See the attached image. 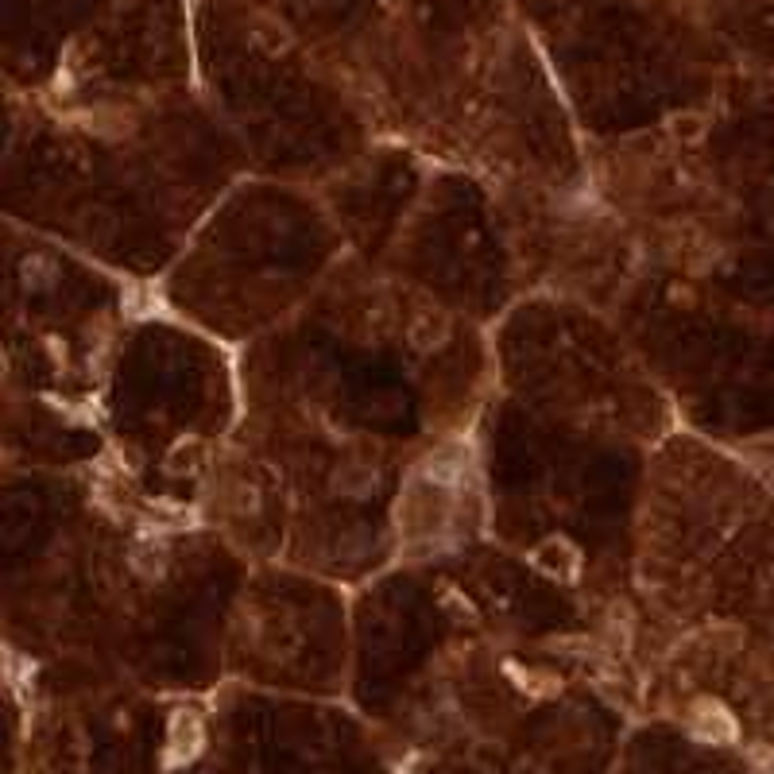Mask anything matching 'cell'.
Wrapping results in <instances>:
<instances>
[{
    "label": "cell",
    "mask_w": 774,
    "mask_h": 774,
    "mask_svg": "<svg viewBox=\"0 0 774 774\" xmlns=\"http://www.w3.org/2000/svg\"><path fill=\"white\" fill-rule=\"evenodd\" d=\"M693 728H697V736H701V740H713V744H728V740H736V724H732V716L724 713L720 705H713V701H701V705L693 709Z\"/></svg>",
    "instance_id": "obj_3"
},
{
    "label": "cell",
    "mask_w": 774,
    "mask_h": 774,
    "mask_svg": "<svg viewBox=\"0 0 774 774\" xmlns=\"http://www.w3.org/2000/svg\"><path fill=\"white\" fill-rule=\"evenodd\" d=\"M198 442H179V446L171 449V457H167V469L171 473H182V469H194L198 461H202V453H198Z\"/></svg>",
    "instance_id": "obj_4"
},
{
    "label": "cell",
    "mask_w": 774,
    "mask_h": 774,
    "mask_svg": "<svg viewBox=\"0 0 774 774\" xmlns=\"http://www.w3.org/2000/svg\"><path fill=\"white\" fill-rule=\"evenodd\" d=\"M535 566L542 569V573H550V577L577 581V573H581V554H577V546L566 542V538H550V542L538 546Z\"/></svg>",
    "instance_id": "obj_1"
},
{
    "label": "cell",
    "mask_w": 774,
    "mask_h": 774,
    "mask_svg": "<svg viewBox=\"0 0 774 774\" xmlns=\"http://www.w3.org/2000/svg\"><path fill=\"white\" fill-rule=\"evenodd\" d=\"M202 747V720L194 713H175L171 720V740H167V763L179 767L186 759H194Z\"/></svg>",
    "instance_id": "obj_2"
}]
</instances>
